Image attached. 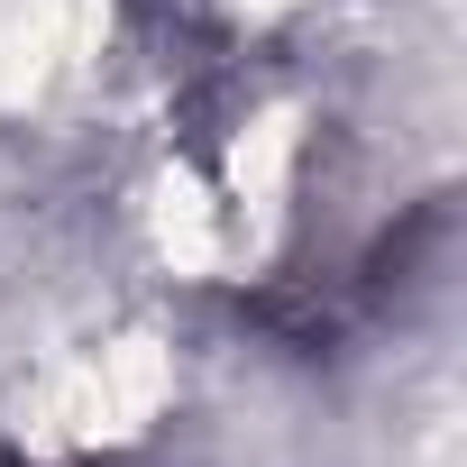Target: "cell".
I'll list each match as a JSON object with an SVG mask.
<instances>
[{"label":"cell","mask_w":467,"mask_h":467,"mask_svg":"<svg viewBox=\"0 0 467 467\" xmlns=\"http://www.w3.org/2000/svg\"><path fill=\"white\" fill-rule=\"evenodd\" d=\"M0 467H28V458H0Z\"/></svg>","instance_id":"6da1fadb"}]
</instances>
